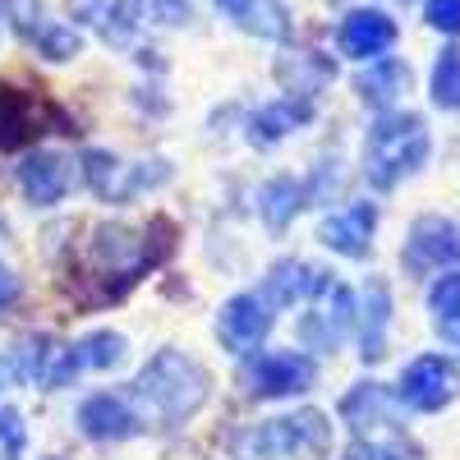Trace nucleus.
<instances>
[{
  "instance_id": "1",
  "label": "nucleus",
  "mask_w": 460,
  "mask_h": 460,
  "mask_svg": "<svg viewBox=\"0 0 460 460\" xmlns=\"http://www.w3.org/2000/svg\"><path fill=\"white\" fill-rule=\"evenodd\" d=\"M203 396H208L203 368L189 364L175 350H162L143 368V377L134 382V405H138V414L147 419V424L152 419H157V424H175V419L194 414L203 405Z\"/></svg>"
},
{
  "instance_id": "2",
  "label": "nucleus",
  "mask_w": 460,
  "mask_h": 460,
  "mask_svg": "<svg viewBox=\"0 0 460 460\" xmlns=\"http://www.w3.org/2000/svg\"><path fill=\"white\" fill-rule=\"evenodd\" d=\"M332 442V429L318 410H299L286 419H267L230 438V451L240 460H318Z\"/></svg>"
},
{
  "instance_id": "3",
  "label": "nucleus",
  "mask_w": 460,
  "mask_h": 460,
  "mask_svg": "<svg viewBox=\"0 0 460 460\" xmlns=\"http://www.w3.org/2000/svg\"><path fill=\"white\" fill-rule=\"evenodd\" d=\"M429 157V129L414 115H396V120H382L368 138V180L377 189H392L396 180L414 175Z\"/></svg>"
},
{
  "instance_id": "4",
  "label": "nucleus",
  "mask_w": 460,
  "mask_h": 460,
  "mask_svg": "<svg viewBox=\"0 0 460 460\" xmlns=\"http://www.w3.org/2000/svg\"><path fill=\"white\" fill-rule=\"evenodd\" d=\"M5 14H10V23H14L42 56L65 60V56L79 51V32L65 28V23H56L42 5H37V0H5Z\"/></svg>"
},
{
  "instance_id": "5",
  "label": "nucleus",
  "mask_w": 460,
  "mask_h": 460,
  "mask_svg": "<svg viewBox=\"0 0 460 460\" xmlns=\"http://www.w3.org/2000/svg\"><path fill=\"white\" fill-rule=\"evenodd\" d=\"M460 387V377L447 359L438 355H424V359H414L405 373H401V401L414 405V410H442Z\"/></svg>"
},
{
  "instance_id": "6",
  "label": "nucleus",
  "mask_w": 460,
  "mask_h": 460,
  "mask_svg": "<svg viewBox=\"0 0 460 460\" xmlns=\"http://www.w3.org/2000/svg\"><path fill=\"white\" fill-rule=\"evenodd\" d=\"M405 258H410V267H419V272H433V267H460V226H451L442 217L419 221L414 235H410Z\"/></svg>"
},
{
  "instance_id": "7",
  "label": "nucleus",
  "mask_w": 460,
  "mask_h": 460,
  "mask_svg": "<svg viewBox=\"0 0 460 460\" xmlns=\"http://www.w3.org/2000/svg\"><path fill=\"white\" fill-rule=\"evenodd\" d=\"M309 382H314V364L304 359V355H290V350L262 355L249 368V387L258 396H290V392H304Z\"/></svg>"
},
{
  "instance_id": "8",
  "label": "nucleus",
  "mask_w": 460,
  "mask_h": 460,
  "mask_svg": "<svg viewBox=\"0 0 460 460\" xmlns=\"http://www.w3.org/2000/svg\"><path fill=\"white\" fill-rule=\"evenodd\" d=\"M267 327H272V304L262 295H235L221 309V336H226V345H235V350L262 345Z\"/></svg>"
},
{
  "instance_id": "9",
  "label": "nucleus",
  "mask_w": 460,
  "mask_h": 460,
  "mask_svg": "<svg viewBox=\"0 0 460 460\" xmlns=\"http://www.w3.org/2000/svg\"><path fill=\"white\" fill-rule=\"evenodd\" d=\"M373 226H377L373 203H350V208H341L336 217L323 221V244L336 249V253L364 258L368 253V240H373Z\"/></svg>"
},
{
  "instance_id": "10",
  "label": "nucleus",
  "mask_w": 460,
  "mask_h": 460,
  "mask_svg": "<svg viewBox=\"0 0 460 460\" xmlns=\"http://www.w3.org/2000/svg\"><path fill=\"white\" fill-rule=\"evenodd\" d=\"M392 42H396V23H392L387 14H377V10H355L350 19L341 23V47H345V56L368 60V56H382Z\"/></svg>"
},
{
  "instance_id": "11",
  "label": "nucleus",
  "mask_w": 460,
  "mask_h": 460,
  "mask_svg": "<svg viewBox=\"0 0 460 460\" xmlns=\"http://www.w3.org/2000/svg\"><path fill=\"white\" fill-rule=\"evenodd\" d=\"M79 424L88 438H129L138 414L129 410V401H115V396H93L84 410H79Z\"/></svg>"
},
{
  "instance_id": "12",
  "label": "nucleus",
  "mask_w": 460,
  "mask_h": 460,
  "mask_svg": "<svg viewBox=\"0 0 460 460\" xmlns=\"http://www.w3.org/2000/svg\"><path fill=\"white\" fill-rule=\"evenodd\" d=\"M323 290V272H314L309 262H281L267 277V304H299Z\"/></svg>"
},
{
  "instance_id": "13",
  "label": "nucleus",
  "mask_w": 460,
  "mask_h": 460,
  "mask_svg": "<svg viewBox=\"0 0 460 460\" xmlns=\"http://www.w3.org/2000/svg\"><path fill=\"white\" fill-rule=\"evenodd\" d=\"M65 189H69V162H60V157H32L23 166V194L32 203H56Z\"/></svg>"
},
{
  "instance_id": "14",
  "label": "nucleus",
  "mask_w": 460,
  "mask_h": 460,
  "mask_svg": "<svg viewBox=\"0 0 460 460\" xmlns=\"http://www.w3.org/2000/svg\"><path fill=\"white\" fill-rule=\"evenodd\" d=\"M221 10L226 19H235L249 32H267V37L286 32V10L272 5V0H221Z\"/></svg>"
},
{
  "instance_id": "15",
  "label": "nucleus",
  "mask_w": 460,
  "mask_h": 460,
  "mask_svg": "<svg viewBox=\"0 0 460 460\" xmlns=\"http://www.w3.org/2000/svg\"><path fill=\"white\" fill-rule=\"evenodd\" d=\"M304 115H309V106H304V102H277V106H267L258 120H253V143H277V138H286L290 129H299Z\"/></svg>"
},
{
  "instance_id": "16",
  "label": "nucleus",
  "mask_w": 460,
  "mask_h": 460,
  "mask_svg": "<svg viewBox=\"0 0 460 460\" xmlns=\"http://www.w3.org/2000/svg\"><path fill=\"white\" fill-rule=\"evenodd\" d=\"M433 318H438V332L460 345V277H442L433 286Z\"/></svg>"
},
{
  "instance_id": "17",
  "label": "nucleus",
  "mask_w": 460,
  "mask_h": 460,
  "mask_svg": "<svg viewBox=\"0 0 460 460\" xmlns=\"http://www.w3.org/2000/svg\"><path fill=\"white\" fill-rule=\"evenodd\" d=\"M405 84H410V74H405V65H396V60L377 65V69L368 74V79H359V88H364V97H368L373 106H387V102H396Z\"/></svg>"
},
{
  "instance_id": "18",
  "label": "nucleus",
  "mask_w": 460,
  "mask_h": 460,
  "mask_svg": "<svg viewBox=\"0 0 460 460\" xmlns=\"http://www.w3.org/2000/svg\"><path fill=\"white\" fill-rule=\"evenodd\" d=\"M258 203H262L267 226H286V221L295 217V208H299V184H295V180H272V184L258 194Z\"/></svg>"
},
{
  "instance_id": "19",
  "label": "nucleus",
  "mask_w": 460,
  "mask_h": 460,
  "mask_svg": "<svg viewBox=\"0 0 460 460\" xmlns=\"http://www.w3.org/2000/svg\"><path fill=\"white\" fill-rule=\"evenodd\" d=\"M433 102L447 111L460 106V51H442V60L433 69Z\"/></svg>"
},
{
  "instance_id": "20",
  "label": "nucleus",
  "mask_w": 460,
  "mask_h": 460,
  "mask_svg": "<svg viewBox=\"0 0 460 460\" xmlns=\"http://www.w3.org/2000/svg\"><path fill=\"white\" fill-rule=\"evenodd\" d=\"M364 314H368L364 318V355L377 359L382 355V332H387V290H382V286L368 290V309Z\"/></svg>"
},
{
  "instance_id": "21",
  "label": "nucleus",
  "mask_w": 460,
  "mask_h": 460,
  "mask_svg": "<svg viewBox=\"0 0 460 460\" xmlns=\"http://www.w3.org/2000/svg\"><path fill=\"white\" fill-rule=\"evenodd\" d=\"M138 10H143V0H115V5H111V23H106V37H111V42H129V37L138 32Z\"/></svg>"
},
{
  "instance_id": "22",
  "label": "nucleus",
  "mask_w": 460,
  "mask_h": 460,
  "mask_svg": "<svg viewBox=\"0 0 460 460\" xmlns=\"http://www.w3.org/2000/svg\"><path fill=\"white\" fill-rule=\"evenodd\" d=\"M79 350H84V364H88V368H106V364H115V359H120V350H125V345H120V336L102 332V336H88V341L79 345Z\"/></svg>"
},
{
  "instance_id": "23",
  "label": "nucleus",
  "mask_w": 460,
  "mask_h": 460,
  "mask_svg": "<svg viewBox=\"0 0 460 460\" xmlns=\"http://www.w3.org/2000/svg\"><path fill=\"white\" fill-rule=\"evenodd\" d=\"M429 23L442 32H460V0H429Z\"/></svg>"
},
{
  "instance_id": "24",
  "label": "nucleus",
  "mask_w": 460,
  "mask_h": 460,
  "mask_svg": "<svg viewBox=\"0 0 460 460\" xmlns=\"http://www.w3.org/2000/svg\"><path fill=\"white\" fill-rule=\"evenodd\" d=\"M14 290H19V286H14V272H10L5 262H0V309H5V304L14 299Z\"/></svg>"
},
{
  "instance_id": "25",
  "label": "nucleus",
  "mask_w": 460,
  "mask_h": 460,
  "mask_svg": "<svg viewBox=\"0 0 460 460\" xmlns=\"http://www.w3.org/2000/svg\"><path fill=\"white\" fill-rule=\"evenodd\" d=\"M19 373H23V359H5V355H0V387H10Z\"/></svg>"
}]
</instances>
